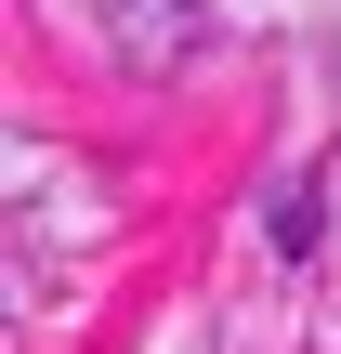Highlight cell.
<instances>
[{"mask_svg":"<svg viewBox=\"0 0 341 354\" xmlns=\"http://www.w3.org/2000/svg\"><path fill=\"white\" fill-rule=\"evenodd\" d=\"M158 13H171V26H184V13H197V0H158Z\"/></svg>","mask_w":341,"mask_h":354,"instance_id":"1","label":"cell"}]
</instances>
